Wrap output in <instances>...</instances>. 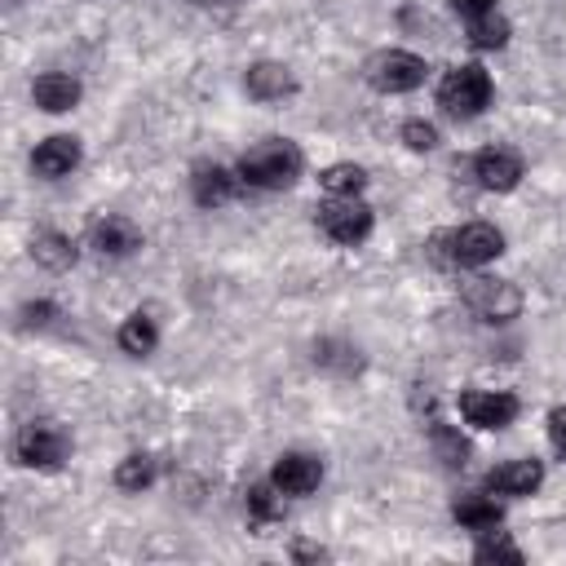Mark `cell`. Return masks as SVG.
Returning a JSON list of instances; mask_svg holds the SVG:
<instances>
[{
    "mask_svg": "<svg viewBox=\"0 0 566 566\" xmlns=\"http://www.w3.org/2000/svg\"><path fill=\"white\" fill-rule=\"evenodd\" d=\"M363 186H367V172L358 164H332L323 172V190L327 195H358Z\"/></svg>",
    "mask_w": 566,
    "mask_h": 566,
    "instance_id": "obj_21",
    "label": "cell"
},
{
    "mask_svg": "<svg viewBox=\"0 0 566 566\" xmlns=\"http://www.w3.org/2000/svg\"><path fill=\"white\" fill-rule=\"evenodd\" d=\"M473 557H478V562H522V548H517L504 531L491 526V531H482V544L473 548Z\"/></svg>",
    "mask_w": 566,
    "mask_h": 566,
    "instance_id": "obj_22",
    "label": "cell"
},
{
    "mask_svg": "<svg viewBox=\"0 0 566 566\" xmlns=\"http://www.w3.org/2000/svg\"><path fill=\"white\" fill-rule=\"evenodd\" d=\"M318 226L332 243H363L371 234V208L358 195H332L318 208Z\"/></svg>",
    "mask_w": 566,
    "mask_h": 566,
    "instance_id": "obj_3",
    "label": "cell"
},
{
    "mask_svg": "<svg viewBox=\"0 0 566 566\" xmlns=\"http://www.w3.org/2000/svg\"><path fill=\"white\" fill-rule=\"evenodd\" d=\"M455 522L482 535V531H491V526L500 522V504H495L491 495H464V500L455 504Z\"/></svg>",
    "mask_w": 566,
    "mask_h": 566,
    "instance_id": "obj_19",
    "label": "cell"
},
{
    "mask_svg": "<svg viewBox=\"0 0 566 566\" xmlns=\"http://www.w3.org/2000/svg\"><path fill=\"white\" fill-rule=\"evenodd\" d=\"M402 142H407L411 150H433V146H438V128L424 124V119H411V124H402Z\"/></svg>",
    "mask_w": 566,
    "mask_h": 566,
    "instance_id": "obj_24",
    "label": "cell"
},
{
    "mask_svg": "<svg viewBox=\"0 0 566 566\" xmlns=\"http://www.w3.org/2000/svg\"><path fill=\"white\" fill-rule=\"evenodd\" d=\"M53 305H27V323H49Z\"/></svg>",
    "mask_w": 566,
    "mask_h": 566,
    "instance_id": "obj_28",
    "label": "cell"
},
{
    "mask_svg": "<svg viewBox=\"0 0 566 566\" xmlns=\"http://www.w3.org/2000/svg\"><path fill=\"white\" fill-rule=\"evenodd\" d=\"M93 248L102 256H128V252L142 248V234H137V226L128 217H102L93 226Z\"/></svg>",
    "mask_w": 566,
    "mask_h": 566,
    "instance_id": "obj_14",
    "label": "cell"
},
{
    "mask_svg": "<svg viewBox=\"0 0 566 566\" xmlns=\"http://www.w3.org/2000/svg\"><path fill=\"white\" fill-rule=\"evenodd\" d=\"M270 482H274V491H283V495H310V491L323 482V464H318L314 455H305V451H287V455L274 460Z\"/></svg>",
    "mask_w": 566,
    "mask_h": 566,
    "instance_id": "obj_9",
    "label": "cell"
},
{
    "mask_svg": "<svg viewBox=\"0 0 566 566\" xmlns=\"http://www.w3.org/2000/svg\"><path fill=\"white\" fill-rule=\"evenodd\" d=\"M424 71H429L424 57H416L407 49H389V53H376L367 62V80L380 93H411V88L424 84Z\"/></svg>",
    "mask_w": 566,
    "mask_h": 566,
    "instance_id": "obj_4",
    "label": "cell"
},
{
    "mask_svg": "<svg viewBox=\"0 0 566 566\" xmlns=\"http://www.w3.org/2000/svg\"><path fill=\"white\" fill-rule=\"evenodd\" d=\"M115 482H119L124 491H142V486H150V482H155V460H150V455H128V460H119Z\"/></svg>",
    "mask_w": 566,
    "mask_h": 566,
    "instance_id": "obj_23",
    "label": "cell"
},
{
    "mask_svg": "<svg viewBox=\"0 0 566 566\" xmlns=\"http://www.w3.org/2000/svg\"><path fill=\"white\" fill-rule=\"evenodd\" d=\"M31 256H35L40 265H49V270H66V265L75 261V248H71L66 234H57V230H40V234L31 239Z\"/></svg>",
    "mask_w": 566,
    "mask_h": 566,
    "instance_id": "obj_17",
    "label": "cell"
},
{
    "mask_svg": "<svg viewBox=\"0 0 566 566\" xmlns=\"http://www.w3.org/2000/svg\"><path fill=\"white\" fill-rule=\"evenodd\" d=\"M31 97H35L40 111L62 115V111H71V106L80 102V80H75V75H62V71H44V75L31 84Z\"/></svg>",
    "mask_w": 566,
    "mask_h": 566,
    "instance_id": "obj_12",
    "label": "cell"
},
{
    "mask_svg": "<svg viewBox=\"0 0 566 566\" xmlns=\"http://www.w3.org/2000/svg\"><path fill=\"white\" fill-rule=\"evenodd\" d=\"M464 301H469L482 318H491V323H504V318H513V314L522 310V292H517L513 283H504V279H469Z\"/></svg>",
    "mask_w": 566,
    "mask_h": 566,
    "instance_id": "obj_8",
    "label": "cell"
},
{
    "mask_svg": "<svg viewBox=\"0 0 566 566\" xmlns=\"http://www.w3.org/2000/svg\"><path fill=\"white\" fill-rule=\"evenodd\" d=\"M469 40H473L478 49H500V44L509 40V22H504L495 9L473 13V18H469Z\"/></svg>",
    "mask_w": 566,
    "mask_h": 566,
    "instance_id": "obj_20",
    "label": "cell"
},
{
    "mask_svg": "<svg viewBox=\"0 0 566 566\" xmlns=\"http://www.w3.org/2000/svg\"><path fill=\"white\" fill-rule=\"evenodd\" d=\"M473 172L486 190H513L517 177H522V159L517 150H504V146H486L478 159H473Z\"/></svg>",
    "mask_w": 566,
    "mask_h": 566,
    "instance_id": "obj_10",
    "label": "cell"
},
{
    "mask_svg": "<svg viewBox=\"0 0 566 566\" xmlns=\"http://www.w3.org/2000/svg\"><path fill=\"white\" fill-rule=\"evenodd\" d=\"M155 340H159L155 318H146V314H128V318H124V327H119V349H124V354L142 358V354L155 349Z\"/></svg>",
    "mask_w": 566,
    "mask_h": 566,
    "instance_id": "obj_18",
    "label": "cell"
},
{
    "mask_svg": "<svg viewBox=\"0 0 566 566\" xmlns=\"http://www.w3.org/2000/svg\"><path fill=\"white\" fill-rule=\"evenodd\" d=\"M548 438H553V447H557V455L566 460V407H557V411L548 416Z\"/></svg>",
    "mask_w": 566,
    "mask_h": 566,
    "instance_id": "obj_26",
    "label": "cell"
},
{
    "mask_svg": "<svg viewBox=\"0 0 566 566\" xmlns=\"http://www.w3.org/2000/svg\"><path fill=\"white\" fill-rule=\"evenodd\" d=\"M301 177V150L287 137H270L239 159V181L256 190H283Z\"/></svg>",
    "mask_w": 566,
    "mask_h": 566,
    "instance_id": "obj_1",
    "label": "cell"
},
{
    "mask_svg": "<svg viewBox=\"0 0 566 566\" xmlns=\"http://www.w3.org/2000/svg\"><path fill=\"white\" fill-rule=\"evenodd\" d=\"M248 93H252L256 102H283L287 93H296V80H292V71L279 66V62H256V66L248 71Z\"/></svg>",
    "mask_w": 566,
    "mask_h": 566,
    "instance_id": "obj_15",
    "label": "cell"
},
{
    "mask_svg": "<svg viewBox=\"0 0 566 566\" xmlns=\"http://www.w3.org/2000/svg\"><path fill=\"white\" fill-rule=\"evenodd\" d=\"M455 9H460L464 18H473V13H486V9H495V0H455Z\"/></svg>",
    "mask_w": 566,
    "mask_h": 566,
    "instance_id": "obj_27",
    "label": "cell"
},
{
    "mask_svg": "<svg viewBox=\"0 0 566 566\" xmlns=\"http://www.w3.org/2000/svg\"><path fill=\"white\" fill-rule=\"evenodd\" d=\"M31 164H35L40 177H66V172L80 164V142L66 137V133H57V137H49V142L35 146Z\"/></svg>",
    "mask_w": 566,
    "mask_h": 566,
    "instance_id": "obj_13",
    "label": "cell"
},
{
    "mask_svg": "<svg viewBox=\"0 0 566 566\" xmlns=\"http://www.w3.org/2000/svg\"><path fill=\"white\" fill-rule=\"evenodd\" d=\"M438 102H442V111L447 115H455V119H473L486 102H491V75L482 71V66H455V71H447V80L438 84Z\"/></svg>",
    "mask_w": 566,
    "mask_h": 566,
    "instance_id": "obj_2",
    "label": "cell"
},
{
    "mask_svg": "<svg viewBox=\"0 0 566 566\" xmlns=\"http://www.w3.org/2000/svg\"><path fill=\"white\" fill-rule=\"evenodd\" d=\"M230 195H234V177H230L226 168H217V164L195 168V203L217 208V203H226Z\"/></svg>",
    "mask_w": 566,
    "mask_h": 566,
    "instance_id": "obj_16",
    "label": "cell"
},
{
    "mask_svg": "<svg viewBox=\"0 0 566 566\" xmlns=\"http://www.w3.org/2000/svg\"><path fill=\"white\" fill-rule=\"evenodd\" d=\"M539 482H544V464L539 460H509V464L486 473V491L491 495H531Z\"/></svg>",
    "mask_w": 566,
    "mask_h": 566,
    "instance_id": "obj_11",
    "label": "cell"
},
{
    "mask_svg": "<svg viewBox=\"0 0 566 566\" xmlns=\"http://www.w3.org/2000/svg\"><path fill=\"white\" fill-rule=\"evenodd\" d=\"M447 243H451V261L455 265H486V261H495L504 252V234L495 226H486V221L460 226Z\"/></svg>",
    "mask_w": 566,
    "mask_h": 566,
    "instance_id": "obj_7",
    "label": "cell"
},
{
    "mask_svg": "<svg viewBox=\"0 0 566 566\" xmlns=\"http://www.w3.org/2000/svg\"><path fill=\"white\" fill-rule=\"evenodd\" d=\"M460 416L478 429H504L517 416V398L504 389H464L460 394Z\"/></svg>",
    "mask_w": 566,
    "mask_h": 566,
    "instance_id": "obj_5",
    "label": "cell"
},
{
    "mask_svg": "<svg viewBox=\"0 0 566 566\" xmlns=\"http://www.w3.org/2000/svg\"><path fill=\"white\" fill-rule=\"evenodd\" d=\"M13 451H18V460H22L27 469H57L62 455H66V438H62V429H53V424H35V420H31V424L18 429Z\"/></svg>",
    "mask_w": 566,
    "mask_h": 566,
    "instance_id": "obj_6",
    "label": "cell"
},
{
    "mask_svg": "<svg viewBox=\"0 0 566 566\" xmlns=\"http://www.w3.org/2000/svg\"><path fill=\"white\" fill-rule=\"evenodd\" d=\"M248 513H252V517H261V522H270V517H279V504H274V491H270V486H252V491H248Z\"/></svg>",
    "mask_w": 566,
    "mask_h": 566,
    "instance_id": "obj_25",
    "label": "cell"
}]
</instances>
